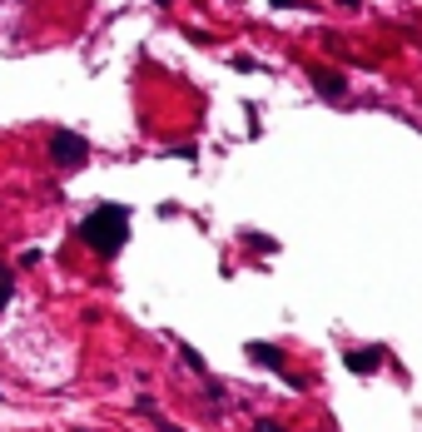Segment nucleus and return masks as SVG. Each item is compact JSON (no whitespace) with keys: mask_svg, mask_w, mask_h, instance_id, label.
Segmentation results:
<instances>
[{"mask_svg":"<svg viewBox=\"0 0 422 432\" xmlns=\"http://www.w3.org/2000/svg\"><path fill=\"white\" fill-rule=\"evenodd\" d=\"M125 234H129V214H125L120 204H99L90 219L80 224V239H85L90 249H99V253H120Z\"/></svg>","mask_w":422,"mask_h":432,"instance_id":"obj_1","label":"nucleus"},{"mask_svg":"<svg viewBox=\"0 0 422 432\" xmlns=\"http://www.w3.org/2000/svg\"><path fill=\"white\" fill-rule=\"evenodd\" d=\"M50 154L60 159V165H80V159L90 154V144L80 139V134H70V130H60L55 139H50Z\"/></svg>","mask_w":422,"mask_h":432,"instance_id":"obj_2","label":"nucleus"},{"mask_svg":"<svg viewBox=\"0 0 422 432\" xmlns=\"http://www.w3.org/2000/svg\"><path fill=\"white\" fill-rule=\"evenodd\" d=\"M308 80H313V90L328 95V99H343V95H348V80L333 75V70H323V65H308Z\"/></svg>","mask_w":422,"mask_h":432,"instance_id":"obj_3","label":"nucleus"},{"mask_svg":"<svg viewBox=\"0 0 422 432\" xmlns=\"http://www.w3.org/2000/svg\"><path fill=\"white\" fill-rule=\"evenodd\" d=\"M343 363H348V372H363V377H367V372H378V363H383V348H363V353L353 348Z\"/></svg>","mask_w":422,"mask_h":432,"instance_id":"obj_4","label":"nucleus"},{"mask_svg":"<svg viewBox=\"0 0 422 432\" xmlns=\"http://www.w3.org/2000/svg\"><path fill=\"white\" fill-rule=\"evenodd\" d=\"M248 358L263 363V368H274V372H283V348H274V343H248Z\"/></svg>","mask_w":422,"mask_h":432,"instance_id":"obj_5","label":"nucleus"},{"mask_svg":"<svg viewBox=\"0 0 422 432\" xmlns=\"http://www.w3.org/2000/svg\"><path fill=\"white\" fill-rule=\"evenodd\" d=\"M253 432H288V427H283V422H274V417H258V422H253Z\"/></svg>","mask_w":422,"mask_h":432,"instance_id":"obj_6","label":"nucleus"},{"mask_svg":"<svg viewBox=\"0 0 422 432\" xmlns=\"http://www.w3.org/2000/svg\"><path fill=\"white\" fill-rule=\"evenodd\" d=\"M6 298H10V274L0 268V303H6Z\"/></svg>","mask_w":422,"mask_h":432,"instance_id":"obj_7","label":"nucleus"}]
</instances>
